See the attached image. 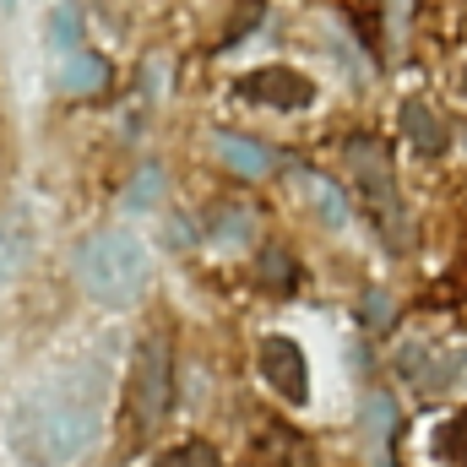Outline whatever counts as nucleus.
<instances>
[{
	"mask_svg": "<svg viewBox=\"0 0 467 467\" xmlns=\"http://www.w3.org/2000/svg\"><path fill=\"white\" fill-rule=\"evenodd\" d=\"M261 16H266V0H244V5L234 11V22L223 27V44H239V38H244V33L261 22Z\"/></svg>",
	"mask_w": 467,
	"mask_h": 467,
	"instance_id": "21",
	"label": "nucleus"
},
{
	"mask_svg": "<svg viewBox=\"0 0 467 467\" xmlns=\"http://www.w3.org/2000/svg\"><path fill=\"white\" fill-rule=\"evenodd\" d=\"M358 321H364L369 332H386V327L397 321V299H391L386 288H364V299H358Z\"/></svg>",
	"mask_w": 467,
	"mask_h": 467,
	"instance_id": "20",
	"label": "nucleus"
},
{
	"mask_svg": "<svg viewBox=\"0 0 467 467\" xmlns=\"http://www.w3.org/2000/svg\"><path fill=\"white\" fill-rule=\"evenodd\" d=\"M207 229H213V239H218V244H244V239H250V229H255V218H250V207H218Z\"/></svg>",
	"mask_w": 467,
	"mask_h": 467,
	"instance_id": "17",
	"label": "nucleus"
},
{
	"mask_svg": "<svg viewBox=\"0 0 467 467\" xmlns=\"http://www.w3.org/2000/svg\"><path fill=\"white\" fill-rule=\"evenodd\" d=\"M288 180H294V191L305 196V207H310L327 229H348L353 223V207H348V196H343V185H332V180L316 174V169H294Z\"/></svg>",
	"mask_w": 467,
	"mask_h": 467,
	"instance_id": "10",
	"label": "nucleus"
},
{
	"mask_svg": "<svg viewBox=\"0 0 467 467\" xmlns=\"http://www.w3.org/2000/svg\"><path fill=\"white\" fill-rule=\"evenodd\" d=\"M104 88H109V60H104V55H71V60L60 66V93L93 99V93H104Z\"/></svg>",
	"mask_w": 467,
	"mask_h": 467,
	"instance_id": "12",
	"label": "nucleus"
},
{
	"mask_svg": "<svg viewBox=\"0 0 467 467\" xmlns=\"http://www.w3.org/2000/svg\"><path fill=\"white\" fill-rule=\"evenodd\" d=\"M462 99H467V77H462Z\"/></svg>",
	"mask_w": 467,
	"mask_h": 467,
	"instance_id": "23",
	"label": "nucleus"
},
{
	"mask_svg": "<svg viewBox=\"0 0 467 467\" xmlns=\"http://www.w3.org/2000/svg\"><path fill=\"white\" fill-rule=\"evenodd\" d=\"M213 152L223 158V169H234L239 180H266L277 169V152L255 136H239V130H213Z\"/></svg>",
	"mask_w": 467,
	"mask_h": 467,
	"instance_id": "9",
	"label": "nucleus"
},
{
	"mask_svg": "<svg viewBox=\"0 0 467 467\" xmlns=\"http://www.w3.org/2000/svg\"><path fill=\"white\" fill-rule=\"evenodd\" d=\"M169 408H174V343H169V332H147L130 353V369H125V397H119L125 441L147 446L163 430Z\"/></svg>",
	"mask_w": 467,
	"mask_h": 467,
	"instance_id": "3",
	"label": "nucleus"
},
{
	"mask_svg": "<svg viewBox=\"0 0 467 467\" xmlns=\"http://www.w3.org/2000/svg\"><path fill=\"white\" fill-rule=\"evenodd\" d=\"M147 277H152V255L136 234L125 229H99L77 244V283L93 305L104 310H125L147 294Z\"/></svg>",
	"mask_w": 467,
	"mask_h": 467,
	"instance_id": "2",
	"label": "nucleus"
},
{
	"mask_svg": "<svg viewBox=\"0 0 467 467\" xmlns=\"http://www.w3.org/2000/svg\"><path fill=\"white\" fill-rule=\"evenodd\" d=\"M104 435V375L88 364L66 369L49 386H33L11 419H5V446L27 467H66L88 457Z\"/></svg>",
	"mask_w": 467,
	"mask_h": 467,
	"instance_id": "1",
	"label": "nucleus"
},
{
	"mask_svg": "<svg viewBox=\"0 0 467 467\" xmlns=\"http://www.w3.org/2000/svg\"><path fill=\"white\" fill-rule=\"evenodd\" d=\"M49 44L66 49V55H77V44H82V16H77V5H55V11H49Z\"/></svg>",
	"mask_w": 467,
	"mask_h": 467,
	"instance_id": "19",
	"label": "nucleus"
},
{
	"mask_svg": "<svg viewBox=\"0 0 467 467\" xmlns=\"http://www.w3.org/2000/svg\"><path fill=\"white\" fill-rule=\"evenodd\" d=\"M0 5H16V0H0Z\"/></svg>",
	"mask_w": 467,
	"mask_h": 467,
	"instance_id": "24",
	"label": "nucleus"
},
{
	"mask_svg": "<svg viewBox=\"0 0 467 467\" xmlns=\"http://www.w3.org/2000/svg\"><path fill=\"white\" fill-rule=\"evenodd\" d=\"M163 191H169V180H163V169H158V163H141V169L130 174V185H125V196H119V207H125V213H152V207L163 202Z\"/></svg>",
	"mask_w": 467,
	"mask_h": 467,
	"instance_id": "15",
	"label": "nucleus"
},
{
	"mask_svg": "<svg viewBox=\"0 0 467 467\" xmlns=\"http://www.w3.org/2000/svg\"><path fill=\"white\" fill-rule=\"evenodd\" d=\"M255 283H261L266 294H294V288H299V261H294L283 244H266V250L255 255Z\"/></svg>",
	"mask_w": 467,
	"mask_h": 467,
	"instance_id": "14",
	"label": "nucleus"
},
{
	"mask_svg": "<svg viewBox=\"0 0 467 467\" xmlns=\"http://www.w3.org/2000/svg\"><path fill=\"white\" fill-rule=\"evenodd\" d=\"M343 169L358 185V196L369 202L380 234H391V244H408V218H402V196H397V174H391V152L380 136H348L343 141Z\"/></svg>",
	"mask_w": 467,
	"mask_h": 467,
	"instance_id": "4",
	"label": "nucleus"
},
{
	"mask_svg": "<svg viewBox=\"0 0 467 467\" xmlns=\"http://www.w3.org/2000/svg\"><path fill=\"white\" fill-rule=\"evenodd\" d=\"M255 369L283 402H294V408L310 402V358L294 337H261L255 343Z\"/></svg>",
	"mask_w": 467,
	"mask_h": 467,
	"instance_id": "5",
	"label": "nucleus"
},
{
	"mask_svg": "<svg viewBox=\"0 0 467 467\" xmlns=\"http://www.w3.org/2000/svg\"><path fill=\"white\" fill-rule=\"evenodd\" d=\"M152 467H223V457L207 441H180V446H169Z\"/></svg>",
	"mask_w": 467,
	"mask_h": 467,
	"instance_id": "18",
	"label": "nucleus"
},
{
	"mask_svg": "<svg viewBox=\"0 0 467 467\" xmlns=\"http://www.w3.org/2000/svg\"><path fill=\"white\" fill-rule=\"evenodd\" d=\"M397 375H402L408 386H419L424 397H441L446 386H457L462 353H435L430 343H402V348H397Z\"/></svg>",
	"mask_w": 467,
	"mask_h": 467,
	"instance_id": "7",
	"label": "nucleus"
},
{
	"mask_svg": "<svg viewBox=\"0 0 467 467\" xmlns=\"http://www.w3.org/2000/svg\"><path fill=\"white\" fill-rule=\"evenodd\" d=\"M402 130H408V141H413L424 158H441V152L451 147V125L441 119L435 104H424V99H408V104H402Z\"/></svg>",
	"mask_w": 467,
	"mask_h": 467,
	"instance_id": "11",
	"label": "nucleus"
},
{
	"mask_svg": "<svg viewBox=\"0 0 467 467\" xmlns=\"http://www.w3.org/2000/svg\"><path fill=\"white\" fill-rule=\"evenodd\" d=\"M27 261V218H0V277H11Z\"/></svg>",
	"mask_w": 467,
	"mask_h": 467,
	"instance_id": "16",
	"label": "nucleus"
},
{
	"mask_svg": "<svg viewBox=\"0 0 467 467\" xmlns=\"http://www.w3.org/2000/svg\"><path fill=\"white\" fill-rule=\"evenodd\" d=\"M239 99H250V104H266V109H305V104H316V82L310 77H299V71H288V66H261V71H250V77H239Z\"/></svg>",
	"mask_w": 467,
	"mask_h": 467,
	"instance_id": "6",
	"label": "nucleus"
},
{
	"mask_svg": "<svg viewBox=\"0 0 467 467\" xmlns=\"http://www.w3.org/2000/svg\"><path fill=\"white\" fill-rule=\"evenodd\" d=\"M397 424H402V413H397V397L391 391H364V408H358V430H364V446H369V457L375 467H391V441H397Z\"/></svg>",
	"mask_w": 467,
	"mask_h": 467,
	"instance_id": "8",
	"label": "nucleus"
},
{
	"mask_svg": "<svg viewBox=\"0 0 467 467\" xmlns=\"http://www.w3.org/2000/svg\"><path fill=\"white\" fill-rule=\"evenodd\" d=\"M255 457L266 467H310V446L288 430V424H266L255 441Z\"/></svg>",
	"mask_w": 467,
	"mask_h": 467,
	"instance_id": "13",
	"label": "nucleus"
},
{
	"mask_svg": "<svg viewBox=\"0 0 467 467\" xmlns=\"http://www.w3.org/2000/svg\"><path fill=\"white\" fill-rule=\"evenodd\" d=\"M441 457H451V462L467 467V413H462V419H451V424L441 430Z\"/></svg>",
	"mask_w": 467,
	"mask_h": 467,
	"instance_id": "22",
	"label": "nucleus"
}]
</instances>
